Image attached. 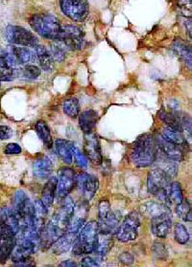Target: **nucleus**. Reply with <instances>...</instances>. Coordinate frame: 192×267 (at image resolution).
Segmentation results:
<instances>
[{
    "label": "nucleus",
    "mask_w": 192,
    "mask_h": 267,
    "mask_svg": "<svg viewBox=\"0 0 192 267\" xmlns=\"http://www.w3.org/2000/svg\"><path fill=\"white\" fill-rule=\"evenodd\" d=\"M63 110L68 117L75 119L80 114L79 101L75 98L65 100L63 103Z\"/></svg>",
    "instance_id": "obj_35"
},
{
    "label": "nucleus",
    "mask_w": 192,
    "mask_h": 267,
    "mask_svg": "<svg viewBox=\"0 0 192 267\" xmlns=\"http://www.w3.org/2000/svg\"><path fill=\"white\" fill-rule=\"evenodd\" d=\"M47 207L42 203L40 199L34 202V209H33V225L32 228L37 230L40 234V231L45 224V221L47 219L48 215Z\"/></svg>",
    "instance_id": "obj_23"
},
{
    "label": "nucleus",
    "mask_w": 192,
    "mask_h": 267,
    "mask_svg": "<svg viewBox=\"0 0 192 267\" xmlns=\"http://www.w3.org/2000/svg\"><path fill=\"white\" fill-rule=\"evenodd\" d=\"M163 201L168 208H175L183 201L182 187L178 182H171L167 187Z\"/></svg>",
    "instance_id": "obj_20"
},
{
    "label": "nucleus",
    "mask_w": 192,
    "mask_h": 267,
    "mask_svg": "<svg viewBox=\"0 0 192 267\" xmlns=\"http://www.w3.org/2000/svg\"><path fill=\"white\" fill-rule=\"evenodd\" d=\"M36 131L39 139L42 141L46 149H51L53 147V140L50 128L44 121H38L36 124Z\"/></svg>",
    "instance_id": "obj_33"
},
{
    "label": "nucleus",
    "mask_w": 192,
    "mask_h": 267,
    "mask_svg": "<svg viewBox=\"0 0 192 267\" xmlns=\"http://www.w3.org/2000/svg\"><path fill=\"white\" fill-rule=\"evenodd\" d=\"M163 138L171 143L177 144L183 147V145L185 144V137L183 136V134L181 131L175 130L169 126H164L162 130V134Z\"/></svg>",
    "instance_id": "obj_34"
},
{
    "label": "nucleus",
    "mask_w": 192,
    "mask_h": 267,
    "mask_svg": "<svg viewBox=\"0 0 192 267\" xmlns=\"http://www.w3.org/2000/svg\"><path fill=\"white\" fill-rule=\"evenodd\" d=\"M173 50L175 53L182 58L186 66L191 69V47L182 39H176L173 43Z\"/></svg>",
    "instance_id": "obj_30"
},
{
    "label": "nucleus",
    "mask_w": 192,
    "mask_h": 267,
    "mask_svg": "<svg viewBox=\"0 0 192 267\" xmlns=\"http://www.w3.org/2000/svg\"><path fill=\"white\" fill-rule=\"evenodd\" d=\"M141 213L148 218L153 219L155 217H158L160 215H163L165 213H170L169 208L166 205H163L161 203L157 202H146L141 206Z\"/></svg>",
    "instance_id": "obj_31"
},
{
    "label": "nucleus",
    "mask_w": 192,
    "mask_h": 267,
    "mask_svg": "<svg viewBox=\"0 0 192 267\" xmlns=\"http://www.w3.org/2000/svg\"><path fill=\"white\" fill-rule=\"evenodd\" d=\"M175 211H176V214L178 215V217L181 218L182 220H185V221H191L190 202L183 199L180 204H178L175 207Z\"/></svg>",
    "instance_id": "obj_37"
},
{
    "label": "nucleus",
    "mask_w": 192,
    "mask_h": 267,
    "mask_svg": "<svg viewBox=\"0 0 192 267\" xmlns=\"http://www.w3.org/2000/svg\"><path fill=\"white\" fill-rule=\"evenodd\" d=\"M21 74L27 80H36L40 75V69L34 64H25L21 68Z\"/></svg>",
    "instance_id": "obj_39"
},
{
    "label": "nucleus",
    "mask_w": 192,
    "mask_h": 267,
    "mask_svg": "<svg viewBox=\"0 0 192 267\" xmlns=\"http://www.w3.org/2000/svg\"><path fill=\"white\" fill-rule=\"evenodd\" d=\"M189 233L182 223H177L174 227V239L179 244H186L189 240Z\"/></svg>",
    "instance_id": "obj_36"
},
{
    "label": "nucleus",
    "mask_w": 192,
    "mask_h": 267,
    "mask_svg": "<svg viewBox=\"0 0 192 267\" xmlns=\"http://www.w3.org/2000/svg\"><path fill=\"white\" fill-rule=\"evenodd\" d=\"M73 158L75 160L77 166L81 169H86L87 167V158L84 153H82L76 146L74 148V152H73Z\"/></svg>",
    "instance_id": "obj_40"
},
{
    "label": "nucleus",
    "mask_w": 192,
    "mask_h": 267,
    "mask_svg": "<svg viewBox=\"0 0 192 267\" xmlns=\"http://www.w3.org/2000/svg\"><path fill=\"white\" fill-rule=\"evenodd\" d=\"M4 152H5L6 154H19V153H21V148H20L19 144H8L6 146Z\"/></svg>",
    "instance_id": "obj_42"
},
{
    "label": "nucleus",
    "mask_w": 192,
    "mask_h": 267,
    "mask_svg": "<svg viewBox=\"0 0 192 267\" xmlns=\"http://www.w3.org/2000/svg\"><path fill=\"white\" fill-rule=\"evenodd\" d=\"M60 7L67 18L76 22L84 21L89 12L87 0H60Z\"/></svg>",
    "instance_id": "obj_11"
},
{
    "label": "nucleus",
    "mask_w": 192,
    "mask_h": 267,
    "mask_svg": "<svg viewBox=\"0 0 192 267\" xmlns=\"http://www.w3.org/2000/svg\"><path fill=\"white\" fill-rule=\"evenodd\" d=\"M159 118L163 121L164 124H166L167 126L171 127L175 130L178 131H182V125H181V122H180V115L175 112H169V111H165V110H160L159 111Z\"/></svg>",
    "instance_id": "obj_32"
},
{
    "label": "nucleus",
    "mask_w": 192,
    "mask_h": 267,
    "mask_svg": "<svg viewBox=\"0 0 192 267\" xmlns=\"http://www.w3.org/2000/svg\"><path fill=\"white\" fill-rule=\"evenodd\" d=\"M52 171H53V163L51 161V159L45 155H41L38 157L33 164L34 175L38 179H46L50 176Z\"/></svg>",
    "instance_id": "obj_22"
},
{
    "label": "nucleus",
    "mask_w": 192,
    "mask_h": 267,
    "mask_svg": "<svg viewBox=\"0 0 192 267\" xmlns=\"http://www.w3.org/2000/svg\"><path fill=\"white\" fill-rule=\"evenodd\" d=\"M47 50L54 61H63L66 58L67 50L60 43H58L57 41L55 43H52Z\"/></svg>",
    "instance_id": "obj_38"
},
{
    "label": "nucleus",
    "mask_w": 192,
    "mask_h": 267,
    "mask_svg": "<svg viewBox=\"0 0 192 267\" xmlns=\"http://www.w3.org/2000/svg\"><path fill=\"white\" fill-rule=\"evenodd\" d=\"M158 157V146L155 136L144 134L135 140L132 152L131 161L137 168H147L155 163Z\"/></svg>",
    "instance_id": "obj_2"
},
{
    "label": "nucleus",
    "mask_w": 192,
    "mask_h": 267,
    "mask_svg": "<svg viewBox=\"0 0 192 267\" xmlns=\"http://www.w3.org/2000/svg\"><path fill=\"white\" fill-rule=\"evenodd\" d=\"M141 220L140 215L136 212L133 211L131 212L123 220L120 226L115 232L116 239L121 242H129L137 238L138 231L140 228Z\"/></svg>",
    "instance_id": "obj_8"
},
{
    "label": "nucleus",
    "mask_w": 192,
    "mask_h": 267,
    "mask_svg": "<svg viewBox=\"0 0 192 267\" xmlns=\"http://www.w3.org/2000/svg\"><path fill=\"white\" fill-rule=\"evenodd\" d=\"M84 152L86 158L89 159V161L95 165L102 164L103 157L101 153V146L98 136L96 134H88L85 135Z\"/></svg>",
    "instance_id": "obj_14"
},
{
    "label": "nucleus",
    "mask_w": 192,
    "mask_h": 267,
    "mask_svg": "<svg viewBox=\"0 0 192 267\" xmlns=\"http://www.w3.org/2000/svg\"><path fill=\"white\" fill-rule=\"evenodd\" d=\"M58 43L66 50H80L85 46V33L83 30L73 24L61 25Z\"/></svg>",
    "instance_id": "obj_6"
},
{
    "label": "nucleus",
    "mask_w": 192,
    "mask_h": 267,
    "mask_svg": "<svg viewBox=\"0 0 192 267\" xmlns=\"http://www.w3.org/2000/svg\"><path fill=\"white\" fill-rule=\"evenodd\" d=\"M33 48L35 49L37 59L39 62L41 69L45 72H51L54 69V59L49 54L47 48L43 45H40L39 43L36 44Z\"/></svg>",
    "instance_id": "obj_28"
},
{
    "label": "nucleus",
    "mask_w": 192,
    "mask_h": 267,
    "mask_svg": "<svg viewBox=\"0 0 192 267\" xmlns=\"http://www.w3.org/2000/svg\"><path fill=\"white\" fill-rule=\"evenodd\" d=\"M74 209V203L71 197L66 196L63 199L61 208L56 212L51 220L42 227L39 234V247L45 250L63 236L68 229V225Z\"/></svg>",
    "instance_id": "obj_1"
},
{
    "label": "nucleus",
    "mask_w": 192,
    "mask_h": 267,
    "mask_svg": "<svg viewBox=\"0 0 192 267\" xmlns=\"http://www.w3.org/2000/svg\"><path fill=\"white\" fill-rule=\"evenodd\" d=\"M15 265L16 266H34V265H36V262H34L33 258H31V257H30V258H27L26 259L22 260V261L15 263Z\"/></svg>",
    "instance_id": "obj_45"
},
{
    "label": "nucleus",
    "mask_w": 192,
    "mask_h": 267,
    "mask_svg": "<svg viewBox=\"0 0 192 267\" xmlns=\"http://www.w3.org/2000/svg\"><path fill=\"white\" fill-rule=\"evenodd\" d=\"M89 207L87 201H79L76 205H74L73 213L68 225V232L78 233L80 229L85 225Z\"/></svg>",
    "instance_id": "obj_15"
},
{
    "label": "nucleus",
    "mask_w": 192,
    "mask_h": 267,
    "mask_svg": "<svg viewBox=\"0 0 192 267\" xmlns=\"http://www.w3.org/2000/svg\"><path fill=\"white\" fill-rule=\"evenodd\" d=\"M119 258H120V261L123 262L124 264H130V263H132L133 260H134V258H133L130 254H128V253H123V254L119 257Z\"/></svg>",
    "instance_id": "obj_46"
},
{
    "label": "nucleus",
    "mask_w": 192,
    "mask_h": 267,
    "mask_svg": "<svg viewBox=\"0 0 192 267\" xmlns=\"http://www.w3.org/2000/svg\"><path fill=\"white\" fill-rule=\"evenodd\" d=\"M60 266H68V267H72V266H78V264H77L76 262H74L73 260H70V259H67V260H65V261H63L61 264H60Z\"/></svg>",
    "instance_id": "obj_47"
},
{
    "label": "nucleus",
    "mask_w": 192,
    "mask_h": 267,
    "mask_svg": "<svg viewBox=\"0 0 192 267\" xmlns=\"http://www.w3.org/2000/svg\"><path fill=\"white\" fill-rule=\"evenodd\" d=\"M113 243L114 242L112 239V235H107V234H102L98 232L95 245L92 251V253H94L95 255V259L103 260L109 254L110 250L113 247Z\"/></svg>",
    "instance_id": "obj_19"
},
{
    "label": "nucleus",
    "mask_w": 192,
    "mask_h": 267,
    "mask_svg": "<svg viewBox=\"0 0 192 267\" xmlns=\"http://www.w3.org/2000/svg\"><path fill=\"white\" fill-rule=\"evenodd\" d=\"M151 220V230L154 236L160 239H165L172 229V219L170 213L160 215Z\"/></svg>",
    "instance_id": "obj_18"
},
{
    "label": "nucleus",
    "mask_w": 192,
    "mask_h": 267,
    "mask_svg": "<svg viewBox=\"0 0 192 267\" xmlns=\"http://www.w3.org/2000/svg\"><path fill=\"white\" fill-rule=\"evenodd\" d=\"M12 209L19 220V229L32 227L34 203L31 202L24 191L19 190L15 193Z\"/></svg>",
    "instance_id": "obj_5"
},
{
    "label": "nucleus",
    "mask_w": 192,
    "mask_h": 267,
    "mask_svg": "<svg viewBox=\"0 0 192 267\" xmlns=\"http://www.w3.org/2000/svg\"><path fill=\"white\" fill-rule=\"evenodd\" d=\"M76 237V233L67 231L51 245L52 253L55 255H62L67 253V251L72 248Z\"/></svg>",
    "instance_id": "obj_21"
},
{
    "label": "nucleus",
    "mask_w": 192,
    "mask_h": 267,
    "mask_svg": "<svg viewBox=\"0 0 192 267\" xmlns=\"http://www.w3.org/2000/svg\"><path fill=\"white\" fill-rule=\"evenodd\" d=\"M80 265L84 267L98 266L99 263L95 258H91V257H86V258H83Z\"/></svg>",
    "instance_id": "obj_43"
},
{
    "label": "nucleus",
    "mask_w": 192,
    "mask_h": 267,
    "mask_svg": "<svg viewBox=\"0 0 192 267\" xmlns=\"http://www.w3.org/2000/svg\"><path fill=\"white\" fill-rule=\"evenodd\" d=\"M76 239L72 246L75 256L88 255L92 253L98 235V226L96 221H89L77 233Z\"/></svg>",
    "instance_id": "obj_4"
},
{
    "label": "nucleus",
    "mask_w": 192,
    "mask_h": 267,
    "mask_svg": "<svg viewBox=\"0 0 192 267\" xmlns=\"http://www.w3.org/2000/svg\"><path fill=\"white\" fill-rule=\"evenodd\" d=\"M56 196L60 201L64 199L72 191L76 184L75 172L70 168H61L57 173Z\"/></svg>",
    "instance_id": "obj_12"
},
{
    "label": "nucleus",
    "mask_w": 192,
    "mask_h": 267,
    "mask_svg": "<svg viewBox=\"0 0 192 267\" xmlns=\"http://www.w3.org/2000/svg\"><path fill=\"white\" fill-rule=\"evenodd\" d=\"M98 121V113L95 110L88 109L79 114V125L85 134H91Z\"/></svg>",
    "instance_id": "obj_25"
},
{
    "label": "nucleus",
    "mask_w": 192,
    "mask_h": 267,
    "mask_svg": "<svg viewBox=\"0 0 192 267\" xmlns=\"http://www.w3.org/2000/svg\"><path fill=\"white\" fill-rule=\"evenodd\" d=\"M179 7H181V10H185L186 13L191 12V0H178Z\"/></svg>",
    "instance_id": "obj_44"
},
{
    "label": "nucleus",
    "mask_w": 192,
    "mask_h": 267,
    "mask_svg": "<svg viewBox=\"0 0 192 267\" xmlns=\"http://www.w3.org/2000/svg\"><path fill=\"white\" fill-rule=\"evenodd\" d=\"M11 52L16 57L18 63L20 64H31L37 60V56L35 51H32L31 49L26 46H12Z\"/></svg>",
    "instance_id": "obj_26"
},
{
    "label": "nucleus",
    "mask_w": 192,
    "mask_h": 267,
    "mask_svg": "<svg viewBox=\"0 0 192 267\" xmlns=\"http://www.w3.org/2000/svg\"><path fill=\"white\" fill-rule=\"evenodd\" d=\"M55 152L58 156L66 164H71L73 160V152L75 145L64 139H58L55 141Z\"/></svg>",
    "instance_id": "obj_24"
},
{
    "label": "nucleus",
    "mask_w": 192,
    "mask_h": 267,
    "mask_svg": "<svg viewBox=\"0 0 192 267\" xmlns=\"http://www.w3.org/2000/svg\"><path fill=\"white\" fill-rule=\"evenodd\" d=\"M78 190L86 201L92 199L99 188L98 178L89 173L82 172L76 177Z\"/></svg>",
    "instance_id": "obj_13"
},
{
    "label": "nucleus",
    "mask_w": 192,
    "mask_h": 267,
    "mask_svg": "<svg viewBox=\"0 0 192 267\" xmlns=\"http://www.w3.org/2000/svg\"><path fill=\"white\" fill-rule=\"evenodd\" d=\"M0 224L12 230L16 236L19 231V221L12 208L3 207L0 210Z\"/></svg>",
    "instance_id": "obj_27"
},
{
    "label": "nucleus",
    "mask_w": 192,
    "mask_h": 267,
    "mask_svg": "<svg viewBox=\"0 0 192 267\" xmlns=\"http://www.w3.org/2000/svg\"><path fill=\"white\" fill-rule=\"evenodd\" d=\"M98 232L107 235L115 234L119 226V220L112 210L111 204L108 201H102L98 205Z\"/></svg>",
    "instance_id": "obj_7"
},
{
    "label": "nucleus",
    "mask_w": 192,
    "mask_h": 267,
    "mask_svg": "<svg viewBox=\"0 0 192 267\" xmlns=\"http://www.w3.org/2000/svg\"><path fill=\"white\" fill-rule=\"evenodd\" d=\"M16 245V234L0 224V262H5Z\"/></svg>",
    "instance_id": "obj_16"
},
{
    "label": "nucleus",
    "mask_w": 192,
    "mask_h": 267,
    "mask_svg": "<svg viewBox=\"0 0 192 267\" xmlns=\"http://www.w3.org/2000/svg\"><path fill=\"white\" fill-rule=\"evenodd\" d=\"M5 38L11 44L19 46L34 47L38 43V38L32 32L17 25H9L6 27Z\"/></svg>",
    "instance_id": "obj_9"
},
{
    "label": "nucleus",
    "mask_w": 192,
    "mask_h": 267,
    "mask_svg": "<svg viewBox=\"0 0 192 267\" xmlns=\"http://www.w3.org/2000/svg\"><path fill=\"white\" fill-rule=\"evenodd\" d=\"M29 24L41 38L57 40L61 31L59 19L52 14H38L29 19Z\"/></svg>",
    "instance_id": "obj_3"
},
{
    "label": "nucleus",
    "mask_w": 192,
    "mask_h": 267,
    "mask_svg": "<svg viewBox=\"0 0 192 267\" xmlns=\"http://www.w3.org/2000/svg\"><path fill=\"white\" fill-rule=\"evenodd\" d=\"M13 136L12 128L7 125H0V140H8Z\"/></svg>",
    "instance_id": "obj_41"
},
{
    "label": "nucleus",
    "mask_w": 192,
    "mask_h": 267,
    "mask_svg": "<svg viewBox=\"0 0 192 267\" xmlns=\"http://www.w3.org/2000/svg\"><path fill=\"white\" fill-rule=\"evenodd\" d=\"M56 186H57V177L51 176L42 190L40 201H42V203L47 207L48 209L53 206L54 199L56 197Z\"/></svg>",
    "instance_id": "obj_29"
},
{
    "label": "nucleus",
    "mask_w": 192,
    "mask_h": 267,
    "mask_svg": "<svg viewBox=\"0 0 192 267\" xmlns=\"http://www.w3.org/2000/svg\"><path fill=\"white\" fill-rule=\"evenodd\" d=\"M155 139L158 149H160L168 159L172 161H182L183 159V150L182 146L165 140L162 135H157Z\"/></svg>",
    "instance_id": "obj_17"
},
{
    "label": "nucleus",
    "mask_w": 192,
    "mask_h": 267,
    "mask_svg": "<svg viewBox=\"0 0 192 267\" xmlns=\"http://www.w3.org/2000/svg\"><path fill=\"white\" fill-rule=\"evenodd\" d=\"M171 183V176L163 171V169H155L148 173L147 177V188L149 193L164 198V193Z\"/></svg>",
    "instance_id": "obj_10"
}]
</instances>
